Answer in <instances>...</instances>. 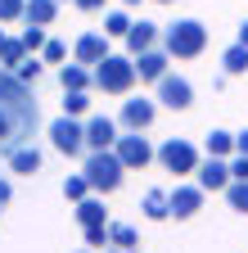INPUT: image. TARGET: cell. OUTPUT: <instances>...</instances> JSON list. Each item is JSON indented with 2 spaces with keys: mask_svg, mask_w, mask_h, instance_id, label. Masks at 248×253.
<instances>
[{
  "mask_svg": "<svg viewBox=\"0 0 248 253\" xmlns=\"http://www.w3.org/2000/svg\"><path fill=\"white\" fill-rule=\"evenodd\" d=\"M117 158H122V163H127V172H140V168H149L153 163V158H158V149H153L140 131H127V136H117Z\"/></svg>",
  "mask_w": 248,
  "mask_h": 253,
  "instance_id": "ba28073f",
  "label": "cell"
},
{
  "mask_svg": "<svg viewBox=\"0 0 248 253\" xmlns=\"http://www.w3.org/2000/svg\"><path fill=\"white\" fill-rule=\"evenodd\" d=\"M72 253H86V249H72Z\"/></svg>",
  "mask_w": 248,
  "mask_h": 253,
  "instance_id": "b9f144b4",
  "label": "cell"
},
{
  "mask_svg": "<svg viewBox=\"0 0 248 253\" xmlns=\"http://www.w3.org/2000/svg\"><path fill=\"white\" fill-rule=\"evenodd\" d=\"M153 86H158L153 100H158L163 109H172V113H185V109L194 104V86H190V77H180V73H167V77H158Z\"/></svg>",
  "mask_w": 248,
  "mask_h": 253,
  "instance_id": "8992f818",
  "label": "cell"
},
{
  "mask_svg": "<svg viewBox=\"0 0 248 253\" xmlns=\"http://www.w3.org/2000/svg\"><path fill=\"white\" fill-rule=\"evenodd\" d=\"M140 212H144L149 221H167V217H172V199H167V190H144Z\"/></svg>",
  "mask_w": 248,
  "mask_h": 253,
  "instance_id": "e0dca14e",
  "label": "cell"
},
{
  "mask_svg": "<svg viewBox=\"0 0 248 253\" xmlns=\"http://www.w3.org/2000/svg\"><path fill=\"white\" fill-rule=\"evenodd\" d=\"M113 50H108V37L104 32H81L77 37V45H72V59L77 63H100V59H108Z\"/></svg>",
  "mask_w": 248,
  "mask_h": 253,
  "instance_id": "7c38bea8",
  "label": "cell"
},
{
  "mask_svg": "<svg viewBox=\"0 0 248 253\" xmlns=\"http://www.w3.org/2000/svg\"><path fill=\"white\" fill-rule=\"evenodd\" d=\"M86 109H90V95H86V90H64V113L81 118Z\"/></svg>",
  "mask_w": 248,
  "mask_h": 253,
  "instance_id": "83f0119b",
  "label": "cell"
},
{
  "mask_svg": "<svg viewBox=\"0 0 248 253\" xmlns=\"http://www.w3.org/2000/svg\"><path fill=\"white\" fill-rule=\"evenodd\" d=\"M14 77H18V82H27V86H32V82L41 77V59H36V54H27L23 63H14Z\"/></svg>",
  "mask_w": 248,
  "mask_h": 253,
  "instance_id": "f1b7e54d",
  "label": "cell"
},
{
  "mask_svg": "<svg viewBox=\"0 0 248 253\" xmlns=\"http://www.w3.org/2000/svg\"><path fill=\"white\" fill-rule=\"evenodd\" d=\"M41 59H45V63H64V59H68V45H64V41H45Z\"/></svg>",
  "mask_w": 248,
  "mask_h": 253,
  "instance_id": "d6a6232c",
  "label": "cell"
},
{
  "mask_svg": "<svg viewBox=\"0 0 248 253\" xmlns=\"http://www.w3.org/2000/svg\"><path fill=\"white\" fill-rule=\"evenodd\" d=\"M221 68H226V77H239V73H248V45H244V41H235V45L221 54Z\"/></svg>",
  "mask_w": 248,
  "mask_h": 253,
  "instance_id": "7402d4cb",
  "label": "cell"
},
{
  "mask_svg": "<svg viewBox=\"0 0 248 253\" xmlns=\"http://www.w3.org/2000/svg\"><path fill=\"white\" fill-rule=\"evenodd\" d=\"M23 59H27L23 37H5V41H0V68H14V63H23Z\"/></svg>",
  "mask_w": 248,
  "mask_h": 253,
  "instance_id": "603a6c76",
  "label": "cell"
},
{
  "mask_svg": "<svg viewBox=\"0 0 248 253\" xmlns=\"http://www.w3.org/2000/svg\"><path fill=\"white\" fill-rule=\"evenodd\" d=\"M108 240H113L117 249H136V244H140L136 226H127V221H108ZM113 244H108V249H113Z\"/></svg>",
  "mask_w": 248,
  "mask_h": 253,
  "instance_id": "cb8c5ba5",
  "label": "cell"
},
{
  "mask_svg": "<svg viewBox=\"0 0 248 253\" xmlns=\"http://www.w3.org/2000/svg\"><path fill=\"white\" fill-rule=\"evenodd\" d=\"M167 50H144V54H136V73H140V82H158V77H167Z\"/></svg>",
  "mask_w": 248,
  "mask_h": 253,
  "instance_id": "9a60e30c",
  "label": "cell"
},
{
  "mask_svg": "<svg viewBox=\"0 0 248 253\" xmlns=\"http://www.w3.org/2000/svg\"><path fill=\"white\" fill-rule=\"evenodd\" d=\"M158 163L167 168V172H176V176H190V172H199V149L190 145V140H180V136H172V140H163L158 145Z\"/></svg>",
  "mask_w": 248,
  "mask_h": 253,
  "instance_id": "5b68a950",
  "label": "cell"
},
{
  "mask_svg": "<svg viewBox=\"0 0 248 253\" xmlns=\"http://www.w3.org/2000/svg\"><path fill=\"white\" fill-rule=\"evenodd\" d=\"M194 176H199V185L208 190V195H216V190L226 195V185L235 181V176H230V163H226V158H212V154L199 163V172H194Z\"/></svg>",
  "mask_w": 248,
  "mask_h": 253,
  "instance_id": "8fae6325",
  "label": "cell"
},
{
  "mask_svg": "<svg viewBox=\"0 0 248 253\" xmlns=\"http://www.w3.org/2000/svg\"><path fill=\"white\" fill-rule=\"evenodd\" d=\"M153 41H158V23H131V32H127V50H131V59L136 54H144V50H153Z\"/></svg>",
  "mask_w": 248,
  "mask_h": 253,
  "instance_id": "2e32d148",
  "label": "cell"
},
{
  "mask_svg": "<svg viewBox=\"0 0 248 253\" xmlns=\"http://www.w3.org/2000/svg\"><path fill=\"white\" fill-rule=\"evenodd\" d=\"M239 41H244V45H248V23H244V27H239Z\"/></svg>",
  "mask_w": 248,
  "mask_h": 253,
  "instance_id": "74e56055",
  "label": "cell"
},
{
  "mask_svg": "<svg viewBox=\"0 0 248 253\" xmlns=\"http://www.w3.org/2000/svg\"><path fill=\"white\" fill-rule=\"evenodd\" d=\"M203 45H208V27L199 18H176L163 27V50L172 59H194V54H203Z\"/></svg>",
  "mask_w": 248,
  "mask_h": 253,
  "instance_id": "3957f363",
  "label": "cell"
},
{
  "mask_svg": "<svg viewBox=\"0 0 248 253\" xmlns=\"http://www.w3.org/2000/svg\"><path fill=\"white\" fill-rule=\"evenodd\" d=\"M203 149H208L212 158H235V131H208Z\"/></svg>",
  "mask_w": 248,
  "mask_h": 253,
  "instance_id": "44dd1931",
  "label": "cell"
},
{
  "mask_svg": "<svg viewBox=\"0 0 248 253\" xmlns=\"http://www.w3.org/2000/svg\"><path fill=\"white\" fill-rule=\"evenodd\" d=\"M86 244L90 249H108L113 240H108V221H104V226H86Z\"/></svg>",
  "mask_w": 248,
  "mask_h": 253,
  "instance_id": "1f68e13d",
  "label": "cell"
},
{
  "mask_svg": "<svg viewBox=\"0 0 248 253\" xmlns=\"http://www.w3.org/2000/svg\"><path fill=\"white\" fill-rule=\"evenodd\" d=\"M136 59L131 54H108V59H100L95 63V86L104 90V95H127L131 86H136Z\"/></svg>",
  "mask_w": 248,
  "mask_h": 253,
  "instance_id": "277c9868",
  "label": "cell"
},
{
  "mask_svg": "<svg viewBox=\"0 0 248 253\" xmlns=\"http://www.w3.org/2000/svg\"><path fill=\"white\" fill-rule=\"evenodd\" d=\"M81 172H86V181H90L95 195H113V190L122 185V176H127V163L117 158V149H90Z\"/></svg>",
  "mask_w": 248,
  "mask_h": 253,
  "instance_id": "7a4b0ae2",
  "label": "cell"
},
{
  "mask_svg": "<svg viewBox=\"0 0 248 253\" xmlns=\"http://www.w3.org/2000/svg\"><path fill=\"white\" fill-rule=\"evenodd\" d=\"M72 5H77L81 14H100V9H104V0H72Z\"/></svg>",
  "mask_w": 248,
  "mask_h": 253,
  "instance_id": "e575fe53",
  "label": "cell"
},
{
  "mask_svg": "<svg viewBox=\"0 0 248 253\" xmlns=\"http://www.w3.org/2000/svg\"><path fill=\"white\" fill-rule=\"evenodd\" d=\"M50 145L59 149V154H68V158H77L81 149H86V126L72 118V113H64V118H54L50 122Z\"/></svg>",
  "mask_w": 248,
  "mask_h": 253,
  "instance_id": "52a82bcc",
  "label": "cell"
},
{
  "mask_svg": "<svg viewBox=\"0 0 248 253\" xmlns=\"http://www.w3.org/2000/svg\"><path fill=\"white\" fill-rule=\"evenodd\" d=\"M0 41H5V32H0Z\"/></svg>",
  "mask_w": 248,
  "mask_h": 253,
  "instance_id": "7bdbcfd3",
  "label": "cell"
},
{
  "mask_svg": "<svg viewBox=\"0 0 248 253\" xmlns=\"http://www.w3.org/2000/svg\"><path fill=\"white\" fill-rule=\"evenodd\" d=\"M59 86L64 90H90L95 86V73H86V63H64L59 68Z\"/></svg>",
  "mask_w": 248,
  "mask_h": 253,
  "instance_id": "ac0fdd59",
  "label": "cell"
},
{
  "mask_svg": "<svg viewBox=\"0 0 248 253\" xmlns=\"http://www.w3.org/2000/svg\"><path fill=\"white\" fill-rule=\"evenodd\" d=\"M203 195H208L203 185H176V190H167V199H172V217H176V221H190V217L203 208Z\"/></svg>",
  "mask_w": 248,
  "mask_h": 253,
  "instance_id": "30bf717a",
  "label": "cell"
},
{
  "mask_svg": "<svg viewBox=\"0 0 248 253\" xmlns=\"http://www.w3.org/2000/svg\"><path fill=\"white\" fill-rule=\"evenodd\" d=\"M36 95L27 82H18L9 68H0V154H9L36 131Z\"/></svg>",
  "mask_w": 248,
  "mask_h": 253,
  "instance_id": "6da1fadb",
  "label": "cell"
},
{
  "mask_svg": "<svg viewBox=\"0 0 248 253\" xmlns=\"http://www.w3.org/2000/svg\"><path fill=\"white\" fill-rule=\"evenodd\" d=\"M108 253H136V249H117V244H113V249H108Z\"/></svg>",
  "mask_w": 248,
  "mask_h": 253,
  "instance_id": "f35d334b",
  "label": "cell"
},
{
  "mask_svg": "<svg viewBox=\"0 0 248 253\" xmlns=\"http://www.w3.org/2000/svg\"><path fill=\"white\" fill-rule=\"evenodd\" d=\"M5 158H9V168H14L18 176H32V172H41V163H45L41 149H36V145H27V140H23V145H14Z\"/></svg>",
  "mask_w": 248,
  "mask_h": 253,
  "instance_id": "5bb4252c",
  "label": "cell"
},
{
  "mask_svg": "<svg viewBox=\"0 0 248 253\" xmlns=\"http://www.w3.org/2000/svg\"><path fill=\"white\" fill-rule=\"evenodd\" d=\"M113 145H117V122L95 113L86 122V149H113Z\"/></svg>",
  "mask_w": 248,
  "mask_h": 253,
  "instance_id": "4fadbf2b",
  "label": "cell"
},
{
  "mask_svg": "<svg viewBox=\"0 0 248 253\" xmlns=\"http://www.w3.org/2000/svg\"><path fill=\"white\" fill-rule=\"evenodd\" d=\"M77 221H81V231H86V226H104V221H108L104 199H90V195H86V199L77 204Z\"/></svg>",
  "mask_w": 248,
  "mask_h": 253,
  "instance_id": "ffe728a7",
  "label": "cell"
},
{
  "mask_svg": "<svg viewBox=\"0 0 248 253\" xmlns=\"http://www.w3.org/2000/svg\"><path fill=\"white\" fill-rule=\"evenodd\" d=\"M14 199V185H9V176H0V208H5Z\"/></svg>",
  "mask_w": 248,
  "mask_h": 253,
  "instance_id": "d590c367",
  "label": "cell"
},
{
  "mask_svg": "<svg viewBox=\"0 0 248 253\" xmlns=\"http://www.w3.org/2000/svg\"><path fill=\"white\" fill-rule=\"evenodd\" d=\"M27 9V0H0V23H18Z\"/></svg>",
  "mask_w": 248,
  "mask_h": 253,
  "instance_id": "4dcf8cb0",
  "label": "cell"
},
{
  "mask_svg": "<svg viewBox=\"0 0 248 253\" xmlns=\"http://www.w3.org/2000/svg\"><path fill=\"white\" fill-rule=\"evenodd\" d=\"M59 14V0H27V9H23V23H36V27H50Z\"/></svg>",
  "mask_w": 248,
  "mask_h": 253,
  "instance_id": "d6986e66",
  "label": "cell"
},
{
  "mask_svg": "<svg viewBox=\"0 0 248 253\" xmlns=\"http://www.w3.org/2000/svg\"><path fill=\"white\" fill-rule=\"evenodd\" d=\"M153 118H158V100H122V113H117V122L127 126V131H149L153 126Z\"/></svg>",
  "mask_w": 248,
  "mask_h": 253,
  "instance_id": "9c48e42d",
  "label": "cell"
},
{
  "mask_svg": "<svg viewBox=\"0 0 248 253\" xmlns=\"http://www.w3.org/2000/svg\"><path fill=\"white\" fill-rule=\"evenodd\" d=\"M127 32H131V18L122 14V9H108L104 14V37H122V41H127Z\"/></svg>",
  "mask_w": 248,
  "mask_h": 253,
  "instance_id": "d4e9b609",
  "label": "cell"
},
{
  "mask_svg": "<svg viewBox=\"0 0 248 253\" xmlns=\"http://www.w3.org/2000/svg\"><path fill=\"white\" fill-rule=\"evenodd\" d=\"M226 204H230L235 212H248V181H230V185H226Z\"/></svg>",
  "mask_w": 248,
  "mask_h": 253,
  "instance_id": "4316f807",
  "label": "cell"
},
{
  "mask_svg": "<svg viewBox=\"0 0 248 253\" xmlns=\"http://www.w3.org/2000/svg\"><path fill=\"white\" fill-rule=\"evenodd\" d=\"M117 5H127V9H131V5H140V0H117Z\"/></svg>",
  "mask_w": 248,
  "mask_h": 253,
  "instance_id": "ab89813d",
  "label": "cell"
},
{
  "mask_svg": "<svg viewBox=\"0 0 248 253\" xmlns=\"http://www.w3.org/2000/svg\"><path fill=\"white\" fill-rule=\"evenodd\" d=\"M158 5H176V0H158Z\"/></svg>",
  "mask_w": 248,
  "mask_h": 253,
  "instance_id": "60d3db41",
  "label": "cell"
},
{
  "mask_svg": "<svg viewBox=\"0 0 248 253\" xmlns=\"http://www.w3.org/2000/svg\"><path fill=\"white\" fill-rule=\"evenodd\" d=\"M90 195V181H86V172H72L68 181H64V199H72V204H81Z\"/></svg>",
  "mask_w": 248,
  "mask_h": 253,
  "instance_id": "484cf974",
  "label": "cell"
},
{
  "mask_svg": "<svg viewBox=\"0 0 248 253\" xmlns=\"http://www.w3.org/2000/svg\"><path fill=\"white\" fill-rule=\"evenodd\" d=\"M230 176L235 181H248V154H235L230 158Z\"/></svg>",
  "mask_w": 248,
  "mask_h": 253,
  "instance_id": "836d02e7",
  "label": "cell"
},
{
  "mask_svg": "<svg viewBox=\"0 0 248 253\" xmlns=\"http://www.w3.org/2000/svg\"><path fill=\"white\" fill-rule=\"evenodd\" d=\"M23 45H27V54H36V50H45V27H36V23H27V27H23Z\"/></svg>",
  "mask_w": 248,
  "mask_h": 253,
  "instance_id": "f546056e",
  "label": "cell"
},
{
  "mask_svg": "<svg viewBox=\"0 0 248 253\" xmlns=\"http://www.w3.org/2000/svg\"><path fill=\"white\" fill-rule=\"evenodd\" d=\"M235 154H248V126H244V131L235 136Z\"/></svg>",
  "mask_w": 248,
  "mask_h": 253,
  "instance_id": "8d00e7d4",
  "label": "cell"
}]
</instances>
